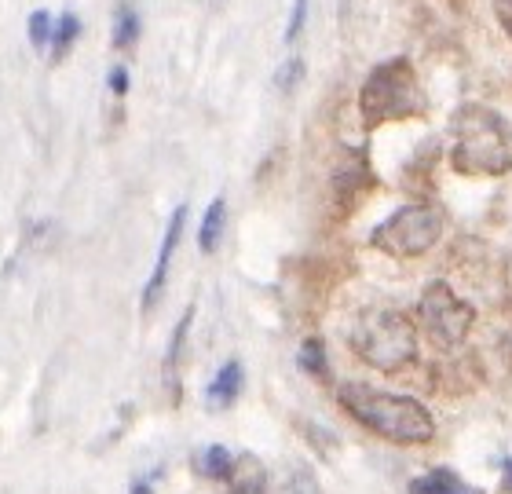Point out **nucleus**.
Instances as JSON below:
<instances>
[{
    "label": "nucleus",
    "instance_id": "obj_1",
    "mask_svg": "<svg viewBox=\"0 0 512 494\" xmlns=\"http://www.w3.org/2000/svg\"><path fill=\"white\" fill-rule=\"evenodd\" d=\"M337 399L359 425H366L388 443L421 447V443H432V436H436V418L428 414L425 403H417L410 396H392L381 388L348 381V385L337 388Z\"/></svg>",
    "mask_w": 512,
    "mask_h": 494
},
{
    "label": "nucleus",
    "instance_id": "obj_2",
    "mask_svg": "<svg viewBox=\"0 0 512 494\" xmlns=\"http://www.w3.org/2000/svg\"><path fill=\"white\" fill-rule=\"evenodd\" d=\"M454 151L450 169L461 176H505L512 172V125L491 107L469 103L450 121Z\"/></svg>",
    "mask_w": 512,
    "mask_h": 494
},
{
    "label": "nucleus",
    "instance_id": "obj_3",
    "mask_svg": "<svg viewBox=\"0 0 512 494\" xmlns=\"http://www.w3.org/2000/svg\"><path fill=\"white\" fill-rule=\"evenodd\" d=\"M348 344L366 366H374L381 374H399L417 359L414 323L395 308H370L359 315L348 333Z\"/></svg>",
    "mask_w": 512,
    "mask_h": 494
},
{
    "label": "nucleus",
    "instance_id": "obj_4",
    "mask_svg": "<svg viewBox=\"0 0 512 494\" xmlns=\"http://www.w3.org/2000/svg\"><path fill=\"white\" fill-rule=\"evenodd\" d=\"M359 110H363L366 129H377L384 121L421 118L428 110V99L421 92L414 63L410 59H388V63L374 66L363 92H359Z\"/></svg>",
    "mask_w": 512,
    "mask_h": 494
},
{
    "label": "nucleus",
    "instance_id": "obj_5",
    "mask_svg": "<svg viewBox=\"0 0 512 494\" xmlns=\"http://www.w3.org/2000/svg\"><path fill=\"white\" fill-rule=\"evenodd\" d=\"M439 238H443V216H439V209L417 202L395 209L384 224H377V231L370 235V246L377 253H384V257L414 260V257H425Z\"/></svg>",
    "mask_w": 512,
    "mask_h": 494
},
{
    "label": "nucleus",
    "instance_id": "obj_6",
    "mask_svg": "<svg viewBox=\"0 0 512 494\" xmlns=\"http://www.w3.org/2000/svg\"><path fill=\"white\" fill-rule=\"evenodd\" d=\"M417 312H421V326H425L428 341L450 352V348H458L465 337H469L472 323H476V312H472L469 301H461L454 286H447L443 279L428 282L425 293H421V304H417Z\"/></svg>",
    "mask_w": 512,
    "mask_h": 494
},
{
    "label": "nucleus",
    "instance_id": "obj_7",
    "mask_svg": "<svg viewBox=\"0 0 512 494\" xmlns=\"http://www.w3.org/2000/svg\"><path fill=\"white\" fill-rule=\"evenodd\" d=\"M183 224H187V205H180V209L169 216V227H165V238H161V249H158V264H154L147 290H143V312H154V304L161 301V290H165V279H169L172 253L180 246Z\"/></svg>",
    "mask_w": 512,
    "mask_h": 494
},
{
    "label": "nucleus",
    "instance_id": "obj_8",
    "mask_svg": "<svg viewBox=\"0 0 512 494\" xmlns=\"http://www.w3.org/2000/svg\"><path fill=\"white\" fill-rule=\"evenodd\" d=\"M227 484H231L227 494H267V469L256 454H242V458H235Z\"/></svg>",
    "mask_w": 512,
    "mask_h": 494
},
{
    "label": "nucleus",
    "instance_id": "obj_9",
    "mask_svg": "<svg viewBox=\"0 0 512 494\" xmlns=\"http://www.w3.org/2000/svg\"><path fill=\"white\" fill-rule=\"evenodd\" d=\"M242 385H246L242 363H238V359L224 363L220 366V374L213 377V385H209V407H231V403L242 396Z\"/></svg>",
    "mask_w": 512,
    "mask_h": 494
},
{
    "label": "nucleus",
    "instance_id": "obj_10",
    "mask_svg": "<svg viewBox=\"0 0 512 494\" xmlns=\"http://www.w3.org/2000/svg\"><path fill=\"white\" fill-rule=\"evenodd\" d=\"M410 494H483L480 487L465 484L458 473L450 469H432L428 476H417L410 484Z\"/></svg>",
    "mask_w": 512,
    "mask_h": 494
},
{
    "label": "nucleus",
    "instance_id": "obj_11",
    "mask_svg": "<svg viewBox=\"0 0 512 494\" xmlns=\"http://www.w3.org/2000/svg\"><path fill=\"white\" fill-rule=\"evenodd\" d=\"M224 220H227V202L224 198H213V205L202 216V231H198V249L202 253H216L220 235H224Z\"/></svg>",
    "mask_w": 512,
    "mask_h": 494
},
{
    "label": "nucleus",
    "instance_id": "obj_12",
    "mask_svg": "<svg viewBox=\"0 0 512 494\" xmlns=\"http://www.w3.org/2000/svg\"><path fill=\"white\" fill-rule=\"evenodd\" d=\"M194 469H198L205 480H227V476H231V469H235V458H231V451H227V447L213 443V447H205V451L194 458Z\"/></svg>",
    "mask_w": 512,
    "mask_h": 494
},
{
    "label": "nucleus",
    "instance_id": "obj_13",
    "mask_svg": "<svg viewBox=\"0 0 512 494\" xmlns=\"http://www.w3.org/2000/svg\"><path fill=\"white\" fill-rule=\"evenodd\" d=\"M81 37V19L74 11H66L55 19V33H52V59H66V52L74 48V41Z\"/></svg>",
    "mask_w": 512,
    "mask_h": 494
},
{
    "label": "nucleus",
    "instance_id": "obj_14",
    "mask_svg": "<svg viewBox=\"0 0 512 494\" xmlns=\"http://www.w3.org/2000/svg\"><path fill=\"white\" fill-rule=\"evenodd\" d=\"M136 41H139V15L132 4H121L118 19H114V48L128 52V48H136Z\"/></svg>",
    "mask_w": 512,
    "mask_h": 494
},
{
    "label": "nucleus",
    "instance_id": "obj_15",
    "mask_svg": "<svg viewBox=\"0 0 512 494\" xmlns=\"http://www.w3.org/2000/svg\"><path fill=\"white\" fill-rule=\"evenodd\" d=\"M297 363H300V370H304V374H311V377L330 374V363H326V344H322L319 337H308V341L300 344Z\"/></svg>",
    "mask_w": 512,
    "mask_h": 494
},
{
    "label": "nucleus",
    "instance_id": "obj_16",
    "mask_svg": "<svg viewBox=\"0 0 512 494\" xmlns=\"http://www.w3.org/2000/svg\"><path fill=\"white\" fill-rule=\"evenodd\" d=\"M26 33H30V44H33V48H37V52H44V48H52L55 19L44 8L30 11V19H26Z\"/></svg>",
    "mask_w": 512,
    "mask_h": 494
},
{
    "label": "nucleus",
    "instance_id": "obj_17",
    "mask_svg": "<svg viewBox=\"0 0 512 494\" xmlns=\"http://www.w3.org/2000/svg\"><path fill=\"white\" fill-rule=\"evenodd\" d=\"M194 323V308L180 315V323L172 330V344H169V355H165V366H169V374H176V366H180V355H183V344H187V330Z\"/></svg>",
    "mask_w": 512,
    "mask_h": 494
},
{
    "label": "nucleus",
    "instance_id": "obj_18",
    "mask_svg": "<svg viewBox=\"0 0 512 494\" xmlns=\"http://www.w3.org/2000/svg\"><path fill=\"white\" fill-rule=\"evenodd\" d=\"M300 77H304V59H300V55H289L286 63L278 66L275 85L282 88V92H293V88L300 85Z\"/></svg>",
    "mask_w": 512,
    "mask_h": 494
},
{
    "label": "nucleus",
    "instance_id": "obj_19",
    "mask_svg": "<svg viewBox=\"0 0 512 494\" xmlns=\"http://www.w3.org/2000/svg\"><path fill=\"white\" fill-rule=\"evenodd\" d=\"M289 491L293 494H322V487H319V480H315V473H311L308 465H297L293 476H289Z\"/></svg>",
    "mask_w": 512,
    "mask_h": 494
},
{
    "label": "nucleus",
    "instance_id": "obj_20",
    "mask_svg": "<svg viewBox=\"0 0 512 494\" xmlns=\"http://www.w3.org/2000/svg\"><path fill=\"white\" fill-rule=\"evenodd\" d=\"M304 8H308V0H293V15H289L286 41H297V37H300V30H304Z\"/></svg>",
    "mask_w": 512,
    "mask_h": 494
},
{
    "label": "nucleus",
    "instance_id": "obj_21",
    "mask_svg": "<svg viewBox=\"0 0 512 494\" xmlns=\"http://www.w3.org/2000/svg\"><path fill=\"white\" fill-rule=\"evenodd\" d=\"M110 92H114V96H125L128 92V70L125 66H114V70H110Z\"/></svg>",
    "mask_w": 512,
    "mask_h": 494
},
{
    "label": "nucleus",
    "instance_id": "obj_22",
    "mask_svg": "<svg viewBox=\"0 0 512 494\" xmlns=\"http://www.w3.org/2000/svg\"><path fill=\"white\" fill-rule=\"evenodd\" d=\"M494 15L502 22V30L512 37V0H494Z\"/></svg>",
    "mask_w": 512,
    "mask_h": 494
},
{
    "label": "nucleus",
    "instance_id": "obj_23",
    "mask_svg": "<svg viewBox=\"0 0 512 494\" xmlns=\"http://www.w3.org/2000/svg\"><path fill=\"white\" fill-rule=\"evenodd\" d=\"M158 476H161V469H154V473H147V476H139L128 494H154V480H158Z\"/></svg>",
    "mask_w": 512,
    "mask_h": 494
},
{
    "label": "nucleus",
    "instance_id": "obj_24",
    "mask_svg": "<svg viewBox=\"0 0 512 494\" xmlns=\"http://www.w3.org/2000/svg\"><path fill=\"white\" fill-rule=\"evenodd\" d=\"M509 494H512V487H509Z\"/></svg>",
    "mask_w": 512,
    "mask_h": 494
},
{
    "label": "nucleus",
    "instance_id": "obj_25",
    "mask_svg": "<svg viewBox=\"0 0 512 494\" xmlns=\"http://www.w3.org/2000/svg\"><path fill=\"white\" fill-rule=\"evenodd\" d=\"M458 4H461V0H458Z\"/></svg>",
    "mask_w": 512,
    "mask_h": 494
}]
</instances>
